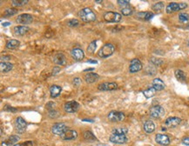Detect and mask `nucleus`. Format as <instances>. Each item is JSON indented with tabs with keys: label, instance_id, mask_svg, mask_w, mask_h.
Here are the masks:
<instances>
[{
	"label": "nucleus",
	"instance_id": "b1692460",
	"mask_svg": "<svg viewBox=\"0 0 189 146\" xmlns=\"http://www.w3.org/2000/svg\"><path fill=\"white\" fill-rule=\"evenodd\" d=\"M19 137L17 136H9L6 140L2 142V146H10L11 144H15L16 142L18 141Z\"/></svg>",
	"mask_w": 189,
	"mask_h": 146
},
{
	"label": "nucleus",
	"instance_id": "423d86ee",
	"mask_svg": "<svg viewBox=\"0 0 189 146\" xmlns=\"http://www.w3.org/2000/svg\"><path fill=\"white\" fill-rule=\"evenodd\" d=\"M67 130H68L67 125L64 123H57L51 127V132L55 135H58V136H61L62 134Z\"/></svg>",
	"mask_w": 189,
	"mask_h": 146
},
{
	"label": "nucleus",
	"instance_id": "aec40b11",
	"mask_svg": "<svg viewBox=\"0 0 189 146\" xmlns=\"http://www.w3.org/2000/svg\"><path fill=\"white\" fill-rule=\"evenodd\" d=\"M29 31V27L25 25H19L14 27V32L17 36H24Z\"/></svg>",
	"mask_w": 189,
	"mask_h": 146
},
{
	"label": "nucleus",
	"instance_id": "7c9ffc66",
	"mask_svg": "<svg viewBox=\"0 0 189 146\" xmlns=\"http://www.w3.org/2000/svg\"><path fill=\"white\" fill-rule=\"evenodd\" d=\"M96 47H97V42L92 41V43L89 45L88 48H87V52L90 53V54H93V52L96 50Z\"/></svg>",
	"mask_w": 189,
	"mask_h": 146
},
{
	"label": "nucleus",
	"instance_id": "0eeeda50",
	"mask_svg": "<svg viewBox=\"0 0 189 146\" xmlns=\"http://www.w3.org/2000/svg\"><path fill=\"white\" fill-rule=\"evenodd\" d=\"M108 119L111 122L117 123V122H121L125 119V114L120 111H111L108 114Z\"/></svg>",
	"mask_w": 189,
	"mask_h": 146
},
{
	"label": "nucleus",
	"instance_id": "7ed1b4c3",
	"mask_svg": "<svg viewBox=\"0 0 189 146\" xmlns=\"http://www.w3.org/2000/svg\"><path fill=\"white\" fill-rule=\"evenodd\" d=\"M104 18L107 22H109V23H119L122 19V16L119 12L107 11L104 14Z\"/></svg>",
	"mask_w": 189,
	"mask_h": 146
},
{
	"label": "nucleus",
	"instance_id": "f8f14e48",
	"mask_svg": "<svg viewBox=\"0 0 189 146\" xmlns=\"http://www.w3.org/2000/svg\"><path fill=\"white\" fill-rule=\"evenodd\" d=\"M142 69V64L141 62L137 59V58H134L133 60L131 61L130 63V66H129V71L131 73H135V72H138Z\"/></svg>",
	"mask_w": 189,
	"mask_h": 146
},
{
	"label": "nucleus",
	"instance_id": "72a5a7b5",
	"mask_svg": "<svg viewBox=\"0 0 189 146\" xmlns=\"http://www.w3.org/2000/svg\"><path fill=\"white\" fill-rule=\"evenodd\" d=\"M179 19L180 22H183V23H185V22H187V21L189 20V15L188 14H187V13H184V12L179 13Z\"/></svg>",
	"mask_w": 189,
	"mask_h": 146
},
{
	"label": "nucleus",
	"instance_id": "a18cd8bd",
	"mask_svg": "<svg viewBox=\"0 0 189 146\" xmlns=\"http://www.w3.org/2000/svg\"><path fill=\"white\" fill-rule=\"evenodd\" d=\"M2 25H3V26H8V25H10V23H9V22H5V23H3Z\"/></svg>",
	"mask_w": 189,
	"mask_h": 146
},
{
	"label": "nucleus",
	"instance_id": "ddd939ff",
	"mask_svg": "<svg viewBox=\"0 0 189 146\" xmlns=\"http://www.w3.org/2000/svg\"><path fill=\"white\" fill-rule=\"evenodd\" d=\"M98 89L102 91H114L118 89V85L116 83H103L98 86Z\"/></svg>",
	"mask_w": 189,
	"mask_h": 146
},
{
	"label": "nucleus",
	"instance_id": "a211bd4d",
	"mask_svg": "<svg viewBox=\"0 0 189 146\" xmlns=\"http://www.w3.org/2000/svg\"><path fill=\"white\" fill-rule=\"evenodd\" d=\"M53 62L58 65H66V58L62 53H57L53 57Z\"/></svg>",
	"mask_w": 189,
	"mask_h": 146
},
{
	"label": "nucleus",
	"instance_id": "9b49d317",
	"mask_svg": "<svg viewBox=\"0 0 189 146\" xmlns=\"http://www.w3.org/2000/svg\"><path fill=\"white\" fill-rule=\"evenodd\" d=\"M109 140L113 144H123L127 142V138L126 135H119V134H112Z\"/></svg>",
	"mask_w": 189,
	"mask_h": 146
},
{
	"label": "nucleus",
	"instance_id": "4be33fe9",
	"mask_svg": "<svg viewBox=\"0 0 189 146\" xmlns=\"http://www.w3.org/2000/svg\"><path fill=\"white\" fill-rule=\"evenodd\" d=\"M99 78V76L98 75L97 73H88L85 76V81L88 83V84H92V83H94L96 82Z\"/></svg>",
	"mask_w": 189,
	"mask_h": 146
},
{
	"label": "nucleus",
	"instance_id": "49530a36",
	"mask_svg": "<svg viewBox=\"0 0 189 146\" xmlns=\"http://www.w3.org/2000/svg\"><path fill=\"white\" fill-rule=\"evenodd\" d=\"M95 3H96V4H102L103 1H100V0H96V1H95Z\"/></svg>",
	"mask_w": 189,
	"mask_h": 146
},
{
	"label": "nucleus",
	"instance_id": "6e6552de",
	"mask_svg": "<svg viewBox=\"0 0 189 146\" xmlns=\"http://www.w3.org/2000/svg\"><path fill=\"white\" fill-rule=\"evenodd\" d=\"M79 107H80V105L77 101H70V102H67L65 104L64 109L67 113H74L79 109Z\"/></svg>",
	"mask_w": 189,
	"mask_h": 146
},
{
	"label": "nucleus",
	"instance_id": "1a4fd4ad",
	"mask_svg": "<svg viewBox=\"0 0 189 146\" xmlns=\"http://www.w3.org/2000/svg\"><path fill=\"white\" fill-rule=\"evenodd\" d=\"M15 126L17 131H18L19 134H22V133H24V132L26 131L27 124H26V120H25L23 117L18 116V117H17V119H16Z\"/></svg>",
	"mask_w": 189,
	"mask_h": 146
},
{
	"label": "nucleus",
	"instance_id": "4468645a",
	"mask_svg": "<svg viewBox=\"0 0 189 146\" xmlns=\"http://www.w3.org/2000/svg\"><path fill=\"white\" fill-rule=\"evenodd\" d=\"M155 141L159 145L167 146L170 144V138L168 136L164 135V134H157L155 136Z\"/></svg>",
	"mask_w": 189,
	"mask_h": 146
},
{
	"label": "nucleus",
	"instance_id": "6ab92c4d",
	"mask_svg": "<svg viewBox=\"0 0 189 146\" xmlns=\"http://www.w3.org/2000/svg\"><path fill=\"white\" fill-rule=\"evenodd\" d=\"M153 88L156 91H162L166 88V85L160 78H154L153 81Z\"/></svg>",
	"mask_w": 189,
	"mask_h": 146
},
{
	"label": "nucleus",
	"instance_id": "4c0bfd02",
	"mask_svg": "<svg viewBox=\"0 0 189 146\" xmlns=\"http://www.w3.org/2000/svg\"><path fill=\"white\" fill-rule=\"evenodd\" d=\"M121 12L124 16H130L133 14V10L129 7H127V8H123L121 10Z\"/></svg>",
	"mask_w": 189,
	"mask_h": 146
},
{
	"label": "nucleus",
	"instance_id": "f3484780",
	"mask_svg": "<svg viewBox=\"0 0 189 146\" xmlns=\"http://www.w3.org/2000/svg\"><path fill=\"white\" fill-rule=\"evenodd\" d=\"M72 57L76 61H81L84 57H85V53L84 51L79 49V48H75L71 51Z\"/></svg>",
	"mask_w": 189,
	"mask_h": 146
},
{
	"label": "nucleus",
	"instance_id": "2eb2a0df",
	"mask_svg": "<svg viewBox=\"0 0 189 146\" xmlns=\"http://www.w3.org/2000/svg\"><path fill=\"white\" fill-rule=\"evenodd\" d=\"M181 123V119L177 117V116H171L168 117L166 121H165V124L167 127L168 128H174L178 126Z\"/></svg>",
	"mask_w": 189,
	"mask_h": 146
},
{
	"label": "nucleus",
	"instance_id": "39448f33",
	"mask_svg": "<svg viewBox=\"0 0 189 146\" xmlns=\"http://www.w3.org/2000/svg\"><path fill=\"white\" fill-rule=\"evenodd\" d=\"M165 115V110L162 106L155 105L150 109V116L153 118H159Z\"/></svg>",
	"mask_w": 189,
	"mask_h": 146
},
{
	"label": "nucleus",
	"instance_id": "f257e3e1",
	"mask_svg": "<svg viewBox=\"0 0 189 146\" xmlns=\"http://www.w3.org/2000/svg\"><path fill=\"white\" fill-rule=\"evenodd\" d=\"M78 16L81 18L82 21L89 23L96 20V15L90 8H84L78 12Z\"/></svg>",
	"mask_w": 189,
	"mask_h": 146
},
{
	"label": "nucleus",
	"instance_id": "a878e982",
	"mask_svg": "<svg viewBox=\"0 0 189 146\" xmlns=\"http://www.w3.org/2000/svg\"><path fill=\"white\" fill-rule=\"evenodd\" d=\"M19 45H20V42L18 40H16V39H11L6 43V48L9 50H14Z\"/></svg>",
	"mask_w": 189,
	"mask_h": 146
},
{
	"label": "nucleus",
	"instance_id": "f704fd0d",
	"mask_svg": "<svg viewBox=\"0 0 189 146\" xmlns=\"http://www.w3.org/2000/svg\"><path fill=\"white\" fill-rule=\"evenodd\" d=\"M28 4V1L27 0H19V1H16V0H13L12 1V5L14 6H23V5Z\"/></svg>",
	"mask_w": 189,
	"mask_h": 146
},
{
	"label": "nucleus",
	"instance_id": "bb28decb",
	"mask_svg": "<svg viewBox=\"0 0 189 146\" xmlns=\"http://www.w3.org/2000/svg\"><path fill=\"white\" fill-rule=\"evenodd\" d=\"M174 74H175L176 78L179 81L184 82L187 79V76L185 74V72L183 71H181V70H176L175 72H174Z\"/></svg>",
	"mask_w": 189,
	"mask_h": 146
},
{
	"label": "nucleus",
	"instance_id": "79ce46f5",
	"mask_svg": "<svg viewBox=\"0 0 189 146\" xmlns=\"http://www.w3.org/2000/svg\"><path fill=\"white\" fill-rule=\"evenodd\" d=\"M21 146H33V143L31 141L25 142V143L21 144Z\"/></svg>",
	"mask_w": 189,
	"mask_h": 146
},
{
	"label": "nucleus",
	"instance_id": "58836bf2",
	"mask_svg": "<svg viewBox=\"0 0 189 146\" xmlns=\"http://www.w3.org/2000/svg\"><path fill=\"white\" fill-rule=\"evenodd\" d=\"M118 4L120 6H125V8H127V7H128V5H130V2L129 1H126V0H119Z\"/></svg>",
	"mask_w": 189,
	"mask_h": 146
},
{
	"label": "nucleus",
	"instance_id": "a19ab883",
	"mask_svg": "<svg viewBox=\"0 0 189 146\" xmlns=\"http://www.w3.org/2000/svg\"><path fill=\"white\" fill-rule=\"evenodd\" d=\"M79 84H80V79H79L78 77L74 78V80H73V85L76 86H78L79 85Z\"/></svg>",
	"mask_w": 189,
	"mask_h": 146
},
{
	"label": "nucleus",
	"instance_id": "412c9836",
	"mask_svg": "<svg viewBox=\"0 0 189 146\" xmlns=\"http://www.w3.org/2000/svg\"><path fill=\"white\" fill-rule=\"evenodd\" d=\"M144 131L147 133H153V131H155V124L153 121L151 120H147V121L145 122L144 124Z\"/></svg>",
	"mask_w": 189,
	"mask_h": 146
},
{
	"label": "nucleus",
	"instance_id": "c85d7f7f",
	"mask_svg": "<svg viewBox=\"0 0 189 146\" xmlns=\"http://www.w3.org/2000/svg\"><path fill=\"white\" fill-rule=\"evenodd\" d=\"M155 93H156V90H154L153 87H152V88H149L147 90H146V91H143L144 96L146 97L147 98L153 97L155 95Z\"/></svg>",
	"mask_w": 189,
	"mask_h": 146
},
{
	"label": "nucleus",
	"instance_id": "37998d69",
	"mask_svg": "<svg viewBox=\"0 0 189 146\" xmlns=\"http://www.w3.org/2000/svg\"><path fill=\"white\" fill-rule=\"evenodd\" d=\"M182 143H183L184 144H186V145H189V136H187V137L183 138Z\"/></svg>",
	"mask_w": 189,
	"mask_h": 146
},
{
	"label": "nucleus",
	"instance_id": "c03bdc74",
	"mask_svg": "<svg viewBox=\"0 0 189 146\" xmlns=\"http://www.w3.org/2000/svg\"><path fill=\"white\" fill-rule=\"evenodd\" d=\"M87 63H92V64H97L98 62L96 60H92V59H91V60L87 61Z\"/></svg>",
	"mask_w": 189,
	"mask_h": 146
},
{
	"label": "nucleus",
	"instance_id": "ea45409f",
	"mask_svg": "<svg viewBox=\"0 0 189 146\" xmlns=\"http://www.w3.org/2000/svg\"><path fill=\"white\" fill-rule=\"evenodd\" d=\"M152 62H153L154 65H161V64H162V60L158 59V58H155V57H153V58H152Z\"/></svg>",
	"mask_w": 189,
	"mask_h": 146
},
{
	"label": "nucleus",
	"instance_id": "f03ea898",
	"mask_svg": "<svg viewBox=\"0 0 189 146\" xmlns=\"http://www.w3.org/2000/svg\"><path fill=\"white\" fill-rule=\"evenodd\" d=\"M115 50V46L113 44H106L101 47V49L99 50L98 55L102 58H107L108 57L112 56Z\"/></svg>",
	"mask_w": 189,
	"mask_h": 146
},
{
	"label": "nucleus",
	"instance_id": "09e8293b",
	"mask_svg": "<svg viewBox=\"0 0 189 146\" xmlns=\"http://www.w3.org/2000/svg\"><path fill=\"white\" fill-rule=\"evenodd\" d=\"M92 70H93V69H86V70H85V71H92Z\"/></svg>",
	"mask_w": 189,
	"mask_h": 146
},
{
	"label": "nucleus",
	"instance_id": "20e7f679",
	"mask_svg": "<svg viewBox=\"0 0 189 146\" xmlns=\"http://www.w3.org/2000/svg\"><path fill=\"white\" fill-rule=\"evenodd\" d=\"M187 7V5L185 4V3H170L167 6V9L166 11L167 13H172V12H175V11H178V10H183L186 9Z\"/></svg>",
	"mask_w": 189,
	"mask_h": 146
},
{
	"label": "nucleus",
	"instance_id": "c756f323",
	"mask_svg": "<svg viewBox=\"0 0 189 146\" xmlns=\"http://www.w3.org/2000/svg\"><path fill=\"white\" fill-rule=\"evenodd\" d=\"M128 132L127 128H116L113 130V134H119V135H126Z\"/></svg>",
	"mask_w": 189,
	"mask_h": 146
},
{
	"label": "nucleus",
	"instance_id": "5701e85b",
	"mask_svg": "<svg viewBox=\"0 0 189 146\" xmlns=\"http://www.w3.org/2000/svg\"><path fill=\"white\" fill-rule=\"evenodd\" d=\"M62 91V88L58 85H52L50 87V93L52 97H58L60 95Z\"/></svg>",
	"mask_w": 189,
	"mask_h": 146
},
{
	"label": "nucleus",
	"instance_id": "de8ad7c7",
	"mask_svg": "<svg viewBox=\"0 0 189 146\" xmlns=\"http://www.w3.org/2000/svg\"><path fill=\"white\" fill-rule=\"evenodd\" d=\"M83 121H88V122H93V120H90V119H83Z\"/></svg>",
	"mask_w": 189,
	"mask_h": 146
},
{
	"label": "nucleus",
	"instance_id": "3c124183",
	"mask_svg": "<svg viewBox=\"0 0 189 146\" xmlns=\"http://www.w3.org/2000/svg\"><path fill=\"white\" fill-rule=\"evenodd\" d=\"M13 146H21V144H15V145Z\"/></svg>",
	"mask_w": 189,
	"mask_h": 146
},
{
	"label": "nucleus",
	"instance_id": "cd10ccee",
	"mask_svg": "<svg viewBox=\"0 0 189 146\" xmlns=\"http://www.w3.org/2000/svg\"><path fill=\"white\" fill-rule=\"evenodd\" d=\"M83 136H84V138L87 142H93L96 140V137H95V136L92 134L91 131H85L84 134H83Z\"/></svg>",
	"mask_w": 189,
	"mask_h": 146
},
{
	"label": "nucleus",
	"instance_id": "2f4dec72",
	"mask_svg": "<svg viewBox=\"0 0 189 146\" xmlns=\"http://www.w3.org/2000/svg\"><path fill=\"white\" fill-rule=\"evenodd\" d=\"M139 17H142V18L146 20H149L153 17V14L152 12H145V13H139Z\"/></svg>",
	"mask_w": 189,
	"mask_h": 146
},
{
	"label": "nucleus",
	"instance_id": "9d476101",
	"mask_svg": "<svg viewBox=\"0 0 189 146\" xmlns=\"http://www.w3.org/2000/svg\"><path fill=\"white\" fill-rule=\"evenodd\" d=\"M17 23L21 24V25H30L31 23H32L33 21V18L32 16L27 13H24V14H20L18 15V17L17 18Z\"/></svg>",
	"mask_w": 189,
	"mask_h": 146
},
{
	"label": "nucleus",
	"instance_id": "e433bc0d",
	"mask_svg": "<svg viewBox=\"0 0 189 146\" xmlns=\"http://www.w3.org/2000/svg\"><path fill=\"white\" fill-rule=\"evenodd\" d=\"M67 25H68L69 27H77V26H78V25H79V22H78V20H77V19L72 18L71 20L68 21Z\"/></svg>",
	"mask_w": 189,
	"mask_h": 146
},
{
	"label": "nucleus",
	"instance_id": "473e14b6",
	"mask_svg": "<svg viewBox=\"0 0 189 146\" xmlns=\"http://www.w3.org/2000/svg\"><path fill=\"white\" fill-rule=\"evenodd\" d=\"M18 12V10L13 8H10V9H7L5 10V17H10V16L15 15L16 13Z\"/></svg>",
	"mask_w": 189,
	"mask_h": 146
},
{
	"label": "nucleus",
	"instance_id": "c9c22d12",
	"mask_svg": "<svg viewBox=\"0 0 189 146\" xmlns=\"http://www.w3.org/2000/svg\"><path fill=\"white\" fill-rule=\"evenodd\" d=\"M164 8V5L162 2H159V3H156L153 5V10H156V11H159L161 10Z\"/></svg>",
	"mask_w": 189,
	"mask_h": 146
},
{
	"label": "nucleus",
	"instance_id": "8fccbe9b",
	"mask_svg": "<svg viewBox=\"0 0 189 146\" xmlns=\"http://www.w3.org/2000/svg\"><path fill=\"white\" fill-rule=\"evenodd\" d=\"M96 146H107V144H98V145H96Z\"/></svg>",
	"mask_w": 189,
	"mask_h": 146
},
{
	"label": "nucleus",
	"instance_id": "393cba45",
	"mask_svg": "<svg viewBox=\"0 0 189 146\" xmlns=\"http://www.w3.org/2000/svg\"><path fill=\"white\" fill-rule=\"evenodd\" d=\"M12 68H13V65L10 63H8V62H1V64H0V69H1V71L3 73L9 72V71L12 70Z\"/></svg>",
	"mask_w": 189,
	"mask_h": 146
},
{
	"label": "nucleus",
	"instance_id": "dca6fc26",
	"mask_svg": "<svg viewBox=\"0 0 189 146\" xmlns=\"http://www.w3.org/2000/svg\"><path fill=\"white\" fill-rule=\"evenodd\" d=\"M77 136H78V133H77L76 131L67 130L62 134L60 137L63 140H73V139H76Z\"/></svg>",
	"mask_w": 189,
	"mask_h": 146
}]
</instances>
